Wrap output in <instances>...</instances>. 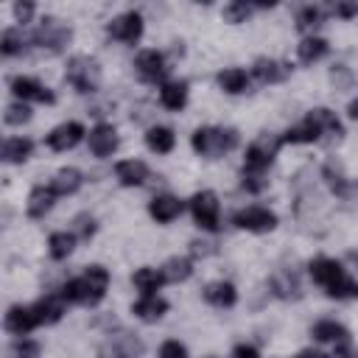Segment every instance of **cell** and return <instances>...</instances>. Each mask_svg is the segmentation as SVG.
<instances>
[{
  "label": "cell",
  "instance_id": "cell-1",
  "mask_svg": "<svg viewBox=\"0 0 358 358\" xmlns=\"http://www.w3.org/2000/svg\"><path fill=\"white\" fill-rule=\"evenodd\" d=\"M109 280H112L109 268H103L101 263H92V266L84 268V274L67 280L59 294H62V299H64L67 305H87V308H95V305L106 296Z\"/></svg>",
  "mask_w": 358,
  "mask_h": 358
},
{
  "label": "cell",
  "instance_id": "cell-2",
  "mask_svg": "<svg viewBox=\"0 0 358 358\" xmlns=\"http://www.w3.org/2000/svg\"><path fill=\"white\" fill-rule=\"evenodd\" d=\"M308 274L330 299H358V280H352L336 257H313L308 263Z\"/></svg>",
  "mask_w": 358,
  "mask_h": 358
},
{
  "label": "cell",
  "instance_id": "cell-3",
  "mask_svg": "<svg viewBox=\"0 0 358 358\" xmlns=\"http://www.w3.org/2000/svg\"><path fill=\"white\" fill-rule=\"evenodd\" d=\"M238 143L241 134L232 126H199L190 134V148L204 159H218L232 148H238Z\"/></svg>",
  "mask_w": 358,
  "mask_h": 358
},
{
  "label": "cell",
  "instance_id": "cell-4",
  "mask_svg": "<svg viewBox=\"0 0 358 358\" xmlns=\"http://www.w3.org/2000/svg\"><path fill=\"white\" fill-rule=\"evenodd\" d=\"M64 81L81 95L98 92V87H101V64H98V59H92L87 53L70 56L67 67H64Z\"/></svg>",
  "mask_w": 358,
  "mask_h": 358
},
{
  "label": "cell",
  "instance_id": "cell-5",
  "mask_svg": "<svg viewBox=\"0 0 358 358\" xmlns=\"http://www.w3.org/2000/svg\"><path fill=\"white\" fill-rule=\"evenodd\" d=\"M280 145H282V137H274V134H266V131H263L260 137H255V140L246 145L243 171H246V173H260V176H266V171L271 168V162H274Z\"/></svg>",
  "mask_w": 358,
  "mask_h": 358
},
{
  "label": "cell",
  "instance_id": "cell-6",
  "mask_svg": "<svg viewBox=\"0 0 358 358\" xmlns=\"http://www.w3.org/2000/svg\"><path fill=\"white\" fill-rule=\"evenodd\" d=\"M187 207H190V215L199 229H204V232L221 229V201H218L215 190H196L190 196Z\"/></svg>",
  "mask_w": 358,
  "mask_h": 358
},
{
  "label": "cell",
  "instance_id": "cell-7",
  "mask_svg": "<svg viewBox=\"0 0 358 358\" xmlns=\"http://www.w3.org/2000/svg\"><path fill=\"white\" fill-rule=\"evenodd\" d=\"M70 39H73L70 25H64V22L56 20V17H45V20L39 22V28L34 31L31 45L39 48L42 53H59V50H64V45H67Z\"/></svg>",
  "mask_w": 358,
  "mask_h": 358
},
{
  "label": "cell",
  "instance_id": "cell-8",
  "mask_svg": "<svg viewBox=\"0 0 358 358\" xmlns=\"http://www.w3.org/2000/svg\"><path fill=\"white\" fill-rule=\"evenodd\" d=\"M145 31V20L137 8H129V11H120L115 14L109 22H106V36L120 42V45H137L140 36Z\"/></svg>",
  "mask_w": 358,
  "mask_h": 358
},
{
  "label": "cell",
  "instance_id": "cell-9",
  "mask_svg": "<svg viewBox=\"0 0 358 358\" xmlns=\"http://www.w3.org/2000/svg\"><path fill=\"white\" fill-rule=\"evenodd\" d=\"M277 221H280L277 213L263 204H249V207H241L232 213V224L252 235H266V232L277 229Z\"/></svg>",
  "mask_w": 358,
  "mask_h": 358
},
{
  "label": "cell",
  "instance_id": "cell-10",
  "mask_svg": "<svg viewBox=\"0 0 358 358\" xmlns=\"http://www.w3.org/2000/svg\"><path fill=\"white\" fill-rule=\"evenodd\" d=\"M134 73L140 81L145 84H165V73H168V59L162 50L157 48H145L134 56Z\"/></svg>",
  "mask_w": 358,
  "mask_h": 358
},
{
  "label": "cell",
  "instance_id": "cell-11",
  "mask_svg": "<svg viewBox=\"0 0 358 358\" xmlns=\"http://www.w3.org/2000/svg\"><path fill=\"white\" fill-rule=\"evenodd\" d=\"M8 90L14 92L17 101L22 103H53L56 95L50 87H45L39 78L34 76H11L8 78Z\"/></svg>",
  "mask_w": 358,
  "mask_h": 358
},
{
  "label": "cell",
  "instance_id": "cell-12",
  "mask_svg": "<svg viewBox=\"0 0 358 358\" xmlns=\"http://www.w3.org/2000/svg\"><path fill=\"white\" fill-rule=\"evenodd\" d=\"M84 137H87L84 123H78V120H64V123L53 126V129L45 134V145H48L50 151H70V148H76Z\"/></svg>",
  "mask_w": 358,
  "mask_h": 358
},
{
  "label": "cell",
  "instance_id": "cell-13",
  "mask_svg": "<svg viewBox=\"0 0 358 358\" xmlns=\"http://www.w3.org/2000/svg\"><path fill=\"white\" fill-rule=\"evenodd\" d=\"M87 145H90V154L98 157V159H106L117 151L120 145V134L112 123H95L87 134Z\"/></svg>",
  "mask_w": 358,
  "mask_h": 358
},
{
  "label": "cell",
  "instance_id": "cell-14",
  "mask_svg": "<svg viewBox=\"0 0 358 358\" xmlns=\"http://www.w3.org/2000/svg\"><path fill=\"white\" fill-rule=\"evenodd\" d=\"M103 358H140L143 355V341L131 333H109L106 344L101 347Z\"/></svg>",
  "mask_w": 358,
  "mask_h": 358
},
{
  "label": "cell",
  "instance_id": "cell-15",
  "mask_svg": "<svg viewBox=\"0 0 358 358\" xmlns=\"http://www.w3.org/2000/svg\"><path fill=\"white\" fill-rule=\"evenodd\" d=\"M3 327L11 336L20 338V336H28L34 327H39V319H36V313H34L31 305H11L6 310V316H3Z\"/></svg>",
  "mask_w": 358,
  "mask_h": 358
},
{
  "label": "cell",
  "instance_id": "cell-16",
  "mask_svg": "<svg viewBox=\"0 0 358 358\" xmlns=\"http://www.w3.org/2000/svg\"><path fill=\"white\" fill-rule=\"evenodd\" d=\"M115 179L123 187H143L151 179V168L143 159H117L115 162Z\"/></svg>",
  "mask_w": 358,
  "mask_h": 358
},
{
  "label": "cell",
  "instance_id": "cell-17",
  "mask_svg": "<svg viewBox=\"0 0 358 358\" xmlns=\"http://www.w3.org/2000/svg\"><path fill=\"white\" fill-rule=\"evenodd\" d=\"M185 210V201L173 193H157L151 201H148V215L157 221V224H171L182 215Z\"/></svg>",
  "mask_w": 358,
  "mask_h": 358
},
{
  "label": "cell",
  "instance_id": "cell-18",
  "mask_svg": "<svg viewBox=\"0 0 358 358\" xmlns=\"http://www.w3.org/2000/svg\"><path fill=\"white\" fill-rule=\"evenodd\" d=\"M322 179H324V185L330 187V193H336V196H341V199H347V196L355 190V182L344 173V165H341L338 159H327V162L322 165Z\"/></svg>",
  "mask_w": 358,
  "mask_h": 358
},
{
  "label": "cell",
  "instance_id": "cell-19",
  "mask_svg": "<svg viewBox=\"0 0 358 358\" xmlns=\"http://www.w3.org/2000/svg\"><path fill=\"white\" fill-rule=\"evenodd\" d=\"M56 199H59V196H56V190L50 187V182L31 187L28 201H25V215H28V218H45V215L53 210Z\"/></svg>",
  "mask_w": 358,
  "mask_h": 358
},
{
  "label": "cell",
  "instance_id": "cell-20",
  "mask_svg": "<svg viewBox=\"0 0 358 358\" xmlns=\"http://www.w3.org/2000/svg\"><path fill=\"white\" fill-rule=\"evenodd\" d=\"M165 313H168V302L159 294H145V296H140V299L131 302V316L140 319V322H145V324L159 322Z\"/></svg>",
  "mask_w": 358,
  "mask_h": 358
},
{
  "label": "cell",
  "instance_id": "cell-21",
  "mask_svg": "<svg viewBox=\"0 0 358 358\" xmlns=\"http://www.w3.org/2000/svg\"><path fill=\"white\" fill-rule=\"evenodd\" d=\"M288 73H291V67L285 62H280V59H271V56H260L252 64V76L260 84H280V81L288 78Z\"/></svg>",
  "mask_w": 358,
  "mask_h": 358
},
{
  "label": "cell",
  "instance_id": "cell-22",
  "mask_svg": "<svg viewBox=\"0 0 358 358\" xmlns=\"http://www.w3.org/2000/svg\"><path fill=\"white\" fill-rule=\"evenodd\" d=\"M201 296H204V302H210L213 308H232V305L238 302V288H235V282H229V280H213V282H207V285L201 288Z\"/></svg>",
  "mask_w": 358,
  "mask_h": 358
},
{
  "label": "cell",
  "instance_id": "cell-23",
  "mask_svg": "<svg viewBox=\"0 0 358 358\" xmlns=\"http://www.w3.org/2000/svg\"><path fill=\"white\" fill-rule=\"evenodd\" d=\"M268 288H271L274 296H280V299H285V302L302 296L299 277H296L294 271H288V268H277V271L271 274V280H268Z\"/></svg>",
  "mask_w": 358,
  "mask_h": 358
},
{
  "label": "cell",
  "instance_id": "cell-24",
  "mask_svg": "<svg viewBox=\"0 0 358 358\" xmlns=\"http://www.w3.org/2000/svg\"><path fill=\"white\" fill-rule=\"evenodd\" d=\"M159 103L168 112H182L187 106V81L171 78V81L159 84Z\"/></svg>",
  "mask_w": 358,
  "mask_h": 358
},
{
  "label": "cell",
  "instance_id": "cell-25",
  "mask_svg": "<svg viewBox=\"0 0 358 358\" xmlns=\"http://www.w3.org/2000/svg\"><path fill=\"white\" fill-rule=\"evenodd\" d=\"M280 137H282V145H285V143H288V145H310V143H322V140H324L322 131H319V126H316L308 115H305L302 123L285 129Z\"/></svg>",
  "mask_w": 358,
  "mask_h": 358
},
{
  "label": "cell",
  "instance_id": "cell-26",
  "mask_svg": "<svg viewBox=\"0 0 358 358\" xmlns=\"http://www.w3.org/2000/svg\"><path fill=\"white\" fill-rule=\"evenodd\" d=\"M31 308H34V313H36L39 324H56V322L64 316L67 302L62 299V294H45V296H42V299H36Z\"/></svg>",
  "mask_w": 358,
  "mask_h": 358
},
{
  "label": "cell",
  "instance_id": "cell-27",
  "mask_svg": "<svg viewBox=\"0 0 358 358\" xmlns=\"http://www.w3.org/2000/svg\"><path fill=\"white\" fill-rule=\"evenodd\" d=\"M327 53H330V42H327L324 36H316V34L302 36V42L296 45V59H299L302 64H316V62H322Z\"/></svg>",
  "mask_w": 358,
  "mask_h": 358
},
{
  "label": "cell",
  "instance_id": "cell-28",
  "mask_svg": "<svg viewBox=\"0 0 358 358\" xmlns=\"http://www.w3.org/2000/svg\"><path fill=\"white\" fill-rule=\"evenodd\" d=\"M308 117L319 126V131H322L324 140H341V137H344V126H341V120L336 117L333 109H327V106H316V109L308 112Z\"/></svg>",
  "mask_w": 358,
  "mask_h": 358
},
{
  "label": "cell",
  "instance_id": "cell-29",
  "mask_svg": "<svg viewBox=\"0 0 358 358\" xmlns=\"http://www.w3.org/2000/svg\"><path fill=\"white\" fill-rule=\"evenodd\" d=\"M173 145H176V131L171 126L157 123V126H148L145 129V148L148 151H154V154H171Z\"/></svg>",
  "mask_w": 358,
  "mask_h": 358
},
{
  "label": "cell",
  "instance_id": "cell-30",
  "mask_svg": "<svg viewBox=\"0 0 358 358\" xmlns=\"http://www.w3.org/2000/svg\"><path fill=\"white\" fill-rule=\"evenodd\" d=\"M81 185H84V173H81L78 168H73V165L59 168V171L50 176V187L56 190V196H73V193L81 190Z\"/></svg>",
  "mask_w": 358,
  "mask_h": 358
},
{
  "label": "cell",
  "instance_id": "cell-31",
  "mask_svg": "<svg viewBox=\"0 0 358 358\" xmlns=\"http://www.w3.org/2000/svg\"><path fill=\"white\" fill-rule=\"evenodd\" d=\"M310 336L316 341H322V344H344V341H350V330L336 319H319L310 327Z\"/></svg>",
  "mask_w": 358,
  "mask_h": 358
},
{
  "label": "cell",
  "instance_id": "cell-32",
  "mask_svg": "<svg viewBox=\"0 0 358 358\" xmlns=\"http://www.w3.org/2000/svg\"><path fill=\"white\" fill-rule=\"evenodd\" d=\"M131 282H134V288L145 296V294H157L168 280H165V274H162V268H154V266H140V268H134V274H131Z\"/></svg>",
  "mask_w": 358,
  "mask_h": 358
},
{
  "label": "cell",
  "instance_id": "cell-33",
  "mask_svg": "<svg viewBox=\"0 0 358 358\" xmlns=\"http://www.w3.org/2000/svg\"><path fill=\"white\" fill-rule=\"evenodd\" d=\"M34 154V140L28 137H6L3 140V162L8 165H22Z\"/></svg>",
  "mask_w": 358,
  "mask_h": 358
},
{
  "label": "cell",
  "instance_id": "cell-34",
  "mask_svg": "<svg viewBox=\"0 0 358 358\" xmlns=\"http://www.w3.org/2000/svg\"><path fill=\"white\" fill-rule=\"evenodd\" d=\"M218 87L227 95H243L249 90V73L243 67H224L218 73Z\"/></svg>",
  "mask_w": 358,
  "mask_h": 358
},
{
  "label": "cell",
  "instance_id": "cell-35",
  "mask_svg": "<svg viewBox=\"0 0 358 358\" xmlns=\"http://www.w3.org/2000/svg\"><path fill=\"white\" fill-rule=\"evenodd\" d=\"M76 235L73 232H67V229H59V232H50V238H48V255L53 257V260H67L70 255H73V249H76Z\"/></svg>",
  "mask_w": 358,
  "mask_h": 358
},
{
  "label": "cell",
  "instance_id": "cell-36",
  "mask_svg": "<svg viewBox=\"0 0 358 358\" xmlns=\"http://www.w3.org/2000/svg\"><path fill=\"white\" fill-rule=\"evenodd\" d=\"M162 274H165L168 282H185L193 274V260L190 257H179V255L176 257H168L162 263Z\"/></svg>",
  "mask_w": 358,
  "mask_h": 358
},
{
  "label": "cell",
  "instance_id": "cell-37",
  "mask_svg": "<svg viewBox=\"0 0 358 358\" xmlns=\"http://www.w3.org/2000/svg\"><path fill=\"white\" fill-rule=\"evenodd\" d=\"M28 42L31 39H25V34L20 28H6L3 36H0V50H3V56L11 59V56H20L28 48Z\"/></svg>",
  "mask_w": 358,
  "mask_h": 358
},
{
  "label": "cell",
  "instance_id": "cell-38",
  "mask_svg": "<svg viewBox=\"0 0 358 358\" xmlns=\"http://www.w3.org/2000/svg\"><path fill=\"white\" fill-rule=\"evenodd\" d=\"M324 22V11H322V6H302L299 11H296V28L299 31H310L313 34V28H319Z\"/></svg>",
  "mask_w": 358,
  "mask_h": 358
},
{
  "label": "cell",
  "instance_id": "cell-39",
  "mask_svg": "<svg viewBox=\"0 0 358 358\" xmlns=\"http://www.w3.org/2000/svg\"><path fill=\"white\" fill-rule=\"evenodd\" d=\"M28 120H31V106L22 103V101L8 103L6 112H3V123H6V126H22V123H28Z\"/></svg>",
  "mask_w": 358,
  "mask_h": 358
},
{
  "label": "cell",
  "instance_id": "cell-40",
  "mask_svg": "<svg viewBox=\"0 0 358 358\" xmlns=\"http://www.w3.org/2000/svg\"><path fill=\"white\" fill-rule=\"evenodd\" d=\"M249 14H252V6H249V3H241V0H235V3H227V6L221 8V17H224V22H229V25L246 22V20H249Z\"/></svg>",
  "mask_w": 358,
  "mask_h": 358
},
{
  "label": "cell",
  "instance_id": "cell-41",
  "mask_svg": "<svg viewBox=\"0 0 358 358\" xmlns=\"http://www.w3.org/2000/svg\"><path fill=\"white\" fill-rule=\"evenodd\" d=\"M11 352H14V358H39V355H42V344H39L36 338L20 336V338L11 344Z\"/></svg>",
  "mask_w": 358,
  "mask_h": 358
},
{
  "label": "cell",
  "instance_id": "cell-42",
  "mask_svg": "<svg viewBox=\"0 0 358 358\" xmlns=\"http://www.w3.org/2000/svg\"><path fill=\"white\" fill-rule=\"evenodd\" d=\"M73 235L78 238V241H90L92 235H95V229H98V224H95V218L92 215H87V213H81V215H76V221H73Z\"/></svg>",
  "mask_w": 358,
  "mask_h": 358
},
{
  "label": "cell",
  "instance_id": "cell-43",
  "mask_svg": "<svg viewBox=\"0 0 358 358\" xmlns=\"http://www.w3.org/2000/svg\"><path fill=\"white\" fill-rule=\"evenodd\" d=\"M330 81L336 84V90H350L355 84V76L347 64H333L330 67Z\"/></svg>",
  "mask_w": 358,
  "mask_h": 358
},
{
  "label": "cell",
  "instance_id": "cell-44",
  "mask_svg": "<svg viewBox=\"0 0 358 358\" xmlns=\"http://www.w3.org/2000/svg\"><path fill=\"white\" fill-rule=\"evenodd\" d=\"M157 358H187V347L179 338H168V341L159 344Z\"/></svg>",
  "mask_w": 358,
  "mask_h": 358
},
{
  "label": "cell",
  "instance_id": "cell-45",
  "mask_svg": "<svg viewBox=\"0 0 358 358\" xmlns=\"http://www.w3.org/2000/svg\"><path fill=\"white\" fill-rule=\"evenodd\" d=\"M266 185H268V179L260 173H246V171L241 173V187L246 193H260V190H266Z\"/></svg>",
  "mask_w": 358,
  "mask_h": 358
},
{
  "label": "cell",
  "instance_id": "cell-46",
  "mask_svg": "<svg viewBox=\"0 0 358 358\" xmlns=\"http://www.w3.org/2000/svg\"><path fill=\"white\" fill-rule=\"evenodd\" d=\"M34 11H36V8H34V3H14V6H11L14 20H17V22H22V25H25V22H31Z\"/></svg>",
  "mask_w": 358,
  "mask_h": 358
},
{
  "label": "cell",
  "instance_id": "cell-47",
  "mask_svg": "<svg viewBox=\"0 0 358 358\" xmlns=\"http://www.w3.org/2000/svg\"><path fill=\"white\" fill-rule=\"evenodd\" d=\"M333 14H336V17H341V20H352V17H358V3L341 0V3H336V6H333Z\"/></svg>",
  "mask_w": 358,
  "mask_h": 358
},
{
  "label": "cell",
  "instance_id": "cell-48",
  "mask_svg": "<svg viewBox=\"0 0 358 358\" xmlns=\"http://www.w3.org/2000/svg\"><path fill=\"white\" fill-rule=\"evenodd\" d=\"M232 358H260V352H257V347L255 344H238L235 350H232Z\"/></svg>",
  "mask_w": 358,
  "mask_h": 358
},
{
  "label": "cell",
  "instance_id": "cell-49",
  "mask_svg": "<svg viewBox=\"0 0 358 358\" xmlns=\"http://www.w3.org/2000/svg\"><path fill=\"white\" fill-rule=\"evenodd\" d=\"M330 358H358V350L350 341H344V344H336V352Z\"/></svg>",
  "mask_w": 358,
  "mask_h": 358
},
{
  "label": "cell",
  "instance_id": "cell-50",
  "mask_svg": "<svg viewBox=\"0 0 358 358\" xmlns=\"http://www.w3.org/2000/svg\"><path fill=\"white\" fill-rule=\"evenodd\" d=\"M294 358H330V355H324L322 350H302V352H296Z\"/></svg>",
  "mask_w": 358,
  "mask_h": 358
},
{
  "label": "cell",
  "instance_id": "cell-51",
  "mask_svg": "<svg viewBox=\"0 0 358 358\" xmlns=\"http://www.w3.org/2000/svg\"><path fill=\"white\" fill-rule=\"evenodd\" d=\"M347 115H350L352 120H358V98H352V101L347 103Z\"/></svg>",
  "mask_w": 358,
  "mask_h": 358
},
{
  "label": "cell",
  "instance_id": "cell-52",
  "mask_svg": "<svg viewBox=\"0 0 358 358\" xmlns=\"http://www.w3.org/2000/svg\"><path fill=\"white\" fill-rule=\"evenodd\" d=\"M350 257H352V263H355V266H358V249H355V252H352V255H350Z\"/></svg>",
  "mask_w": 358,
  "mask_h": 358
}]
</instances>
